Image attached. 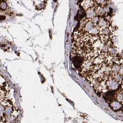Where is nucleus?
Returning a JSON list of instances; mask_svg holds the SVG:
<instances>
[{"instance_id": "f257e3e1", "label": "nucleus", "mask_w": 123, "mask_h": 123, "mask_svg": "<svg viewBox=\"0 0 123 123\" xmlns=\"http://www.w3.org/2000/svg\"><path fill=\"white\" fill-rule=\"evenodd\" d=\"M97 26L100 29L108 28L109 26V22L104 18H100Z\"/></svg>"}, {"instance_id": "f03ea898", "label": "nucleus", "mask_w": 123, "mask_h": 123, "mask_svg": "<svg viewBox=\"0 0 123 123\" xmlns=\"http://www.w3.org/2000/svg\"><path fill=\"white\" fill-rule=\"evenodd\" d=\"M94 0H84L81 3L82 7L85 10L92 7L94 4Z\"/></svg>"}, {"instance_id": "7ed1b4c3", "label": "nucleus", "mask_w": 123, "mask_h": 123, "mask_svg": "<svg viewBox=\"0 0 123 123\" xmlns=\"http://www.w3.org/2000/svg\"><path fill=\"white\" fill-rule=\"evenodd\" d=\"M94 9L96 15H104L107 12V9L103 6L97 7L96 8H94Z\"/></svg>"}, {"instance_id": "20e7f679", "label": "nucleus", "mask_w": 123, "mask_h": 123, "mask_svg": "<svg viewBox=\"0 0 123 123\" xmlns=\"http://www.w3.org/2000/svg\"><path fill=\"white\" fill-rule=\"evenodd\" d=\"M100 29L98 28L97 25H95L92 29L90 31H89L87 33L91 37H96L98 35L99 33Z\"/></svg>"}, {"instance_id": "39448f33", "label": "nucleus", "mask_w": 123, "mask_h": 123, "mask_svg": "<svg viewBox=\"0 0 123 123\" xmlns=\"http://www.w3.org/2000/svg\"><path fill=\"white\" fill-rule=\"evenodd\" d=\"M86 10V18L90 19L96 15L94 8L93 7L90 8Z\"/></svg>"}, {"instance_id": "423d86ee", "label": "nucleus", "mask_w": 123, "mask_h": 123, "mask_svg": "<svg viewBox=\"0 0 123 123\" xmlns=\"http://www.w3.org/2000/svg\"><path fill=\"white\" fill-rule=\"evenodd\" d=\"M8 5L4 0H0V10L2 11H7Z\"/></svg>"}, {"instance_id": "0eeeda50", "label": "nucleus", "mask_w": 123, "mask_h": 123, "mask_svg": "<svg viewBox=\"0 0 123 123\" xmlns=\"http://www.w3.org/2000/svg\"><path fill=\"white\" fill-rule=\"evenodd\" d=\"M99 33L101 35H105L110 36L111 33L110 30L108 28H105L104 29H101L99 31Z\"/></svg>"}, {"instance_id": "6e6552de", "label": "nucleus", "mask_w": 123, "mask_h": 123, "mask_svg": "<svg viewBox=\"0 0 123 123\" xmlns=\"http://www.w3.org/2000/svg\"><path fill=\"white\" fill-rule=\"evenodd\" d=\"M12 107L11 106H7L4 109V112L5 113V114L6 116H7L10 115L12 113Z\"/></svg>"}, {"instance_id": "1a4fd4ad", "label": "nucleus", "mask_w": 123, "mask_h": 123, "mask_svg": "<svg viewBox=\"0 0 123 123\" xmlns=\"http://www.w3.org/2000/svg\"><path fill=\"white\" fill-rule=\"evenodd\" d=\"M99 19V18L98 17V16L96 15V16H94L93 17H92V18L90 19V20L94 25H97V24H98V23Z\"/></svg>"}, {"instance_id": "9d476101", "label": "nucleus", "mask_w": 123, "mask_h": 123, "mask_svg": "<svg viewBox=\"0 0 123 123\" xmlns=\"http://www.w3.org/2000/svg\"><path fill=\"white\" fill-rule=\"evenodd\" d=\"M94 2H96L100 6H104L105 5L106 3V0H94Z\"/></svg>"}, {"instance_id": "9b49d317", "label": "nucleus", "mask_w": 123, "mask_h": 123, "mask_svg": "<svg viewBox=\"0 0 123 123\" xmlns=\"http://www.w3.org/2000/svg\"><path fill=\"white\" fill-rule=\"evenodd\" d=\"M14 117L12 115H9L7 116L6 118V121L7 123H11L14 120Z\"/></svg>"}, {"instance_id": "f8f14e48", "label": "nucleus", "mask_w": 123, "mask_h": 123, "mask_svg": "<svg viewBox=\"0 0 123 123\" xmlns=\"http://www.w3.org/2000/svg\"><path fill=\"white\" fill-rule=\"evenodd\" d=\"M4 108L2 105H0V117H2L4 113Z\"/></svg>"}, {"instance_id": "ddd939ff", "label": "nucleus", "mask_w": 123, "mask_h": 123, "mask_svg": "<svg viewBox=\"0 0 123 123\" xmlns=\"http://www.w3.org/2000/svg\"><path fill=\"white\" fill-rule=\"evenodd\" d=\"M5 19H6L5 16L3 15L0 16V20H5Z\"/></svg>"}, {"instance_id": "4468645a", "label": "nucleus", "mask_w": 123, "mask_h": 123, "mask_svg": "<svg viewBox=\"0 0 123 123\" xmlns=\"http://www.w3.org/2000/svg\"><path fill=\"white\" fill-rule=\"evenodd\" d=\"M106 0V1H107V0Z\"/></svg>"}]
</instances>
